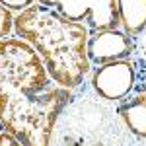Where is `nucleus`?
<instances>
[{"label": "nucleus", "mask_w": 146, "mask_h": 146, "mask_svg": "<svg viewBox=\"0 0 146 146\" xmlns=\"http://www.w3.org/2000/svg\"><path fill=\"white\" fill-rule=\"evenodd\" d=\"M74 90L49 76L41 56L20 37L0 41V125L23 146H49Z\"/></svg>", "instance_id": "nucleus-1"}, {"label": "nucleus", "mask_w": 146, "mask_h": 146, "mask_svg": "<svg viewBox=\"0 0 146 146\" xmlns=\"http://www.w3.org/2000/svg\"><path fill=\"white\" fill-rule=\"evenodd\" d=\"M14 33L33 47L49 76L66 90H78L92 70L88 58L90 29L70 22L55 8L33 4L14 18Z\"/></svg>", "instance_id": "nucleus-2"}, {"label": "nucleus", "mask_w": 146, "mask_h": 146, "mask_svg": "<svg viewBox=\"0 0 146 146\" xmlns=\"http://www.w3.org/2000/svg\"><path fill=\"white\" fill-rule=\"evenodd\" d=\"M49 146H144L121 121L117 105L82 84L58 115Z\"/></svg>", "instance_id": "nucleus-3"}, {"label": "nucleus", "mask_w": 146, "mask_h": 146, "mask_svg": "<svg viewBox=\"0 0 146 146\" xmlns=\"http://www.w3.org/2000/svg\"><path fill=\"white\" fill-rule=\"evenodd\" d=\"M55 10L70 22L84 23L90 33L119 27L117 0H58Z\"/></svg>", "instance_id": "nucleus-4"}, {"label": "nucleus", "mask_w": 146, "mask_h": 146, "mask_svg": "<svg viewBox=\"0 0 146 146\" xmlns=\"http://www.w3.org/2000/svg\"><path fill=\"white\" fill-rule=\"evenodd\" d=\"M90 86L101 100L119 103L135 92L136 70L133 60H117L94 68L90 76Z\"/></svg>", "instance_id": "nucleus-5"}, {"label": "nucleus", "mask_w": 146, "mask_h": 146, "mask_svg": "<svg viewBox=\"0 0 146 146\" xmlns=\"http://www.w3.org/2000/svg\"><path fill=\"white\" fill-rule=\"evenodd\" d=\"M88 58L92 64L101 66L117 60H131L136 51V39L127 35L123 29H101L90 33L88 39Z\"/></svg>", "instance_id": "nucleus-6"}, {"label": "nucleus", "mask_w": 146, "mask_h": 146, "mask_svg": "<svg viewBox=\"0 0 146 146\" xmlns=\"http://www.w3.org/2000/svg\"><path fill=\"white\" fill-rule=\"evenodd\" d=\"M115 105L125 127L136 138L146 140V92H133Z\"/></svg>", "instance_id": "nucleus-7"}, {"label": "nucleus", "mask_w": 146, "mask_h": 146, "mask_svg": "<svg viewBox=\"0 0 146 146\" xmlns=\"http://www.w3.org/2000/svg\"><path fill=\"white\" fill-rule=\"evenodd\" d=\"M117 14L123 31L138 41L146 31V0H117Z\"/></svg>", "instance_id": "nucleus-8"}, {"label": "nucleus", "mask_w": 146, "mask_h": 146, "mask_svg": "<svg viewBox=\"0 0 146 146\" xmlns=\"http://www.w3.org/2000/svg\"><path fill=\"white\" fill-rule=\"evenodd\" d=\"M133 64L136 70V86L135 92H146V31L136 41V51L133 55Z\"/></svg>", "instance_id": "nucleus-9"}, {"label": "nucleus", "mask_w": 146, "mask_h": 146, "mask_svg": "<svg viewBox=\"0 0 146 146\" xmlns=\"http://www.w3.org/2000/svg\"><path fill=\"white\" fill-rule=\"evenodd\" d=\"M14 31V16L10 10H6L0 4V41L10 37V33Z\"/></svg>", "instance_id": "nucleus-10"}, {"label": "nucleus", "mask_w": 146, "mask_h": 146, "mask_svg": "<svg viewBox=\"0 0 146 146\" xmlns=\"http://www.w3.org/2000/svg\"><path fill=\"white\" fill-rule=\"evenodd\" d=\"M0 4L10 12H18L22 14L23 10H27L29 6H33L35 0H0Z\"/></svg>", "instance_id": "nucleus-11"}, {"label": "nucleus", "mask_w": 146, "mask_h": 146, "mask_svg": "<svg viewBox=\"0 0 146 146\" xmlns=\"http://www.w3.org/2000/svg\"><path fill=\"white\" fill-rule=\"evenodd\" d=\"M0 146H23L16 136H12L10 133H6V131H2L0 133Z\"/></svg>", "instance_id": "nucleus-12"}, {"label": "nucleus", "mask_w": 146, "mask_h": 146, "mask_svg": "<svg viewBox=\"0 0 146 146\" xmlns=\"http://www.w3.org/2000/svg\"><path fill=\"white\" fill-rule=\"evenodd\" d=\"M39 4H43V6H49V8H55V4L58 0H37Z\"/></svg>", "instance_id": "nucleus-13"}, {"label": "nucleus", "mask_w": 146, "mask_h": 146, "mask_svg": "<svg viewBox=\"0 0 146 146\" xmlns=\"http://www.w3.org/2000/svg\"><path fill=\"white\" fill-rule=\"evenodd\" d=\"M0 127H2V125H0Z\"/></svg>", "instance_id": "nucleus-14"}]
</instances>
